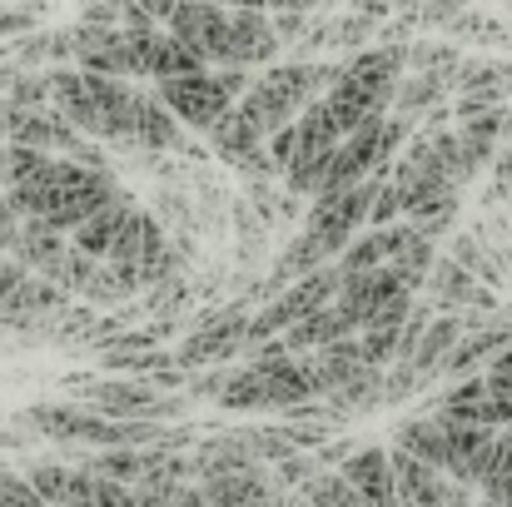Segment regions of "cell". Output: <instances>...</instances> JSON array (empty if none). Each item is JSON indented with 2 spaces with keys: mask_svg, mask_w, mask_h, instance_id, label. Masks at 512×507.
<instances>
[{
  "mask_svg": "<svg viewBox=\"0 0 512 507\" xmlns=\"http://www.w3.org/2000/svg\"><path fill=\"white\" fill-rule=\"evenodd\" d=\"M314 403V388H309V373L294 353L284 358H249V368H239L219 398V408L229 413H294Z\"/></svg>",
  "mask_w": 512,
  "mask_h": 507,
  "instance_id": "obj_1",
  "label": "cell"
},
{
  "mask_svg": "<svg viewBox=\"0 0 512 507\" xmlns=\"http://www.w3.org/2000/svg\"><path fill=\"white\" fill-rule=\"evenodd\" d=\"M383 184H388V169H378L373 179H363V184H353V189H343V194L314 199V209H309V219H304V234H309L329 259L343 254V249L358 239V229L373 219V204H378Z\"/></svg>",
  "mask_w": 512,
  "mask_h": 507,
  "instance_id": "obj_2",
  "label": "cell"
},
{
  "mask_svg": "<svg viewBox=\"0 0 512 507\" xmlns=\"http://www.w3.org/2000/svg\"><path fill=\"white\" fill-rule=\"evenodd\" d=\"M165 30H170L179 45H189L209 70H229V60H234V10L229 5L179 0Z\"/></svg>",
  "mask_w": 512,
  "mask_h": 507,
  "instance_id": "obj_3",
  "label": "cell"
},
{
  "mask_svg": "<svg viewBox=\"0 0 512 507\" xmlns=\"http://www.w3.org/2000/svg\"><path fill=\"white\" fill-rule=\"evenodd\" d=\"M155 95L179 115V125H189V130H199V135H209V130L239 105V100L224 90V80H219L214 70H204V75H179V80H160Z\"/></svg>",
  "mask_w": 512,
  "mask_h": 507,
  "instance_id": "obj_4",
  "label": "cell"
},
{
  "mask_svg": "<svg viewBox=\"0 0 512 507\" xmlns=\"http://www.w3.org/2000/svg\"><path fill=\"white\" fill-rule=\"evenodd\" d=\"M90 413L100 418H115V423H160L170 418L174 403L160 398L150 383H135V378H105V383H90Z\"/></svg>",
  "mask_w": 512,
  "mask_h": 507,
  "instance_id": "obj_5",
  "label": "cell"
},
{
  "mask_svg": "<svg viewBox=\"0 0 512 507\" xmlns=\"http://www.w3.org/2000/svg\"><path fill=\"white\" fill-rule=\"evenodd\" d=\"M299 363H304V373H309L314 398H334L353 378L368 373V358H363V343H358V338H339V343H329V348L299 353Z\"/></svg>",
  "mask_w": 512,
  "mask_h": 507,
  "instance_id": "obj_6",
  "label": "cell"
},
{
  "mask_svg": "<svg viewBox=\"0 0 512 507\" xmlns=\"http://www.w3.org/2000/svg\"><path fill=\"white\" fill-rule=\"evenodd\" d=\"M249 324H254V319L244 314V304H234V309H224V314H209L204 329H194V334L184 338L179 363H184V368H199V363H209V358H224V353L249 348Z\"/></svg>",
  "mask_w": 512,
  "mask_h": 507,
  "instance_id": "obj_7",
  "label": "cell"
},
{
  "mask_svg": "<svg viewBox=\"0 0 512 507\" xmlns=\"http://www.w3.org/2000/svg\"><path fill=\"white\" fill-rule=\"evenodd\" d=\"M418 289L388 264V269H373V274H358V279H343V294L339 304L358 319V329H368V319L373 314H383L388 304H398V299H413Z\"/></svg>",
  "mask_w": 512,
  "mask_h": 507,
  "instance_id": "obj_8",
  "label": "cell"
},
{
  "mask_svg": "<svg viewBox=\"0 0 512 507\" xmlns=\"http://www.w3.org/2000/svg\"><path fill=\"white\" fill-rule=\"evenodd\" d=\"M408 244H413V224H408V219H398V224H388V229H368V234H358L339 259H334V269H339L343 279H358V274L388 269Z\"/></svg>",
  "mask_w": 512,
  "mask_h": 507,
  "instance_id": "obj_9",
  "label": "cell"
},
{
  "mask_svg": "<svg viewBox=\"0 0 512 507\" xmlns=\"http://www.w3.org/2000/svg\"><path fill=\"white\" fill-rule=\"evenodd\" d=\"M428 304L433 309H448V314H458V309H498V294L478 279V274H468L458 259H443L438 269H433V279H428Z\"/></svg>",
  "mask_w": 512,
  "mask_h": 507,
  "instance_id": "obj_10",
  "label": "cell"
},
{
  "mask_svg": "<svg viewBox=\"0 0 512 507\" xmlns=\"http://www.w3.org/2000/svg\"><path fill=\"white\" fill-rule=\"evenodd\" d=\"M343 478L363 493L368 507H398V473L388 448H353V458L339 468Z\"/></svg>",
  "mask_w": 512,
  "mask_h": 507,
  "instance_id": "obj_11",
  "label": "cell"
},
{
  "mask_svg": "<svg viewBox=\"0 0 512 507\" xmlns=\"http://www.w3.org/2000/svg\"><path fill=\"white\" fill-rule=\"evenodd\" d=\"M199 493L214 507H289L279 498V488L269 483V473L259 468H244V473H219V478H204Z\"/></svg>",
  "mask_w": 512,
  "mask_h": 507,
  "instance_id": "obj_12",
  "label": "cell"
},
{
  "mask_svg": "<svg viewBox=\"0 0 512 507\" xmlns=\"http://www.w3.org/2000/svg\"><path fill=\"white\" fill-rule=\"evenodd\" d=\"M135 150H189L179 115L155 90H140L135 100Z\"/></svg>",
  "mask_w": 512,
  "mask_h": 507,
  "instance_id": "obj_13",
  "label": "cell"
},
{
  "mask_svg": "<svg viewBox=\"0 0 512 507\" xmlns=\"http://www.w3.org/2000/svg\"><path fill=\"white\" fill-rule=\"evenodd\" d=\"M358 319L343 309L339 299L329 304V309H319V314H309L304 324H294L284 343H289V353H314V348H329V343H339V338H358Z\"/></svg>",
  "mask_w": 512,
  "mask_h": 507,
  "instance_id": "obj_14",
  "label": "cell"
},
{
  "mask_svg": "<svg viewBox=\"0 0 512 507\" xmlns=\"http://www.w3.org/2000/svg\"><path fill=\"white\" fill-rule=\"evenodd\" d=\"M130 209H135V199H130V194H120V199H115V204H105L90 224H80V229L70 234V244H75L80 254H90V259H110V249H115V239H120V229H125Z\"/></svg>",
  "mask_w": 512,
  "mask_h": 507,
  "instance_id": "obj_15",
  "label": "cell"
},
{
  "mask_svg": "<svg viewBox=\"0 0 512 507\" xmlns=\"http://www.w3.org/2000/svg\"><path fill=\"white\" fill-rule=\"evenodd\" d=\"M393 448H403L408 458L428 463V468H448V433L438 418H413V423H398L393 428Z\"/></svg>",
  "mask_w": 512,
  "mask_h": 507,
  "instance_id": "obj_16",
  "label": "cell"
},
{
  "mask_svg": "<svg viewBox=\"0 0 512 507\" xmlns=\"http://www.w3.org/2000/svg\"><path fill=\"white\" fill-rule=\"evenodd\" d=\"M448 95H453V75H403L398 100H393V115L418 120L423 110H438Z\"/></svg>",
  "mask_w": 512,
  "mask_h": 507,
  "instance_id": "obj_17",
  "label": "cell"
},
{
  "mask_svg": "<svg viewBox=\"0 0 512 507\" xmlns=\"http://www.w3.org/2000/svg\"><path fill=\"white\" fill-rule=\"evenodd\" d=\"M383 388H388V373H383V368H368V373L353 378L343 393L324 398V408H329V418H358V413H373V408H383Z\"/></svg>",
  "mask_w": 512,
  "mask_h": 507,
  "instance_id": "obj_18",
  "label": "cell"
},
{
  "mask_svg": "<svg viewBox=\"0 0 512 507\" xmlns=\"http://www.w3.org/2000/svg\"><path fill=\"white\" fill-rule=\"evenodd\" d=\"M135 294H140V279H135L130 269H115V264L105 259L80 299H90V304H125V299H135Z\"/></svg>",
  "mask_w": 512,
  "mask_h": 507,
  "instance_id": "obj_19",
  "label": "cell"
},
{
  "mask_svg": "<svg viewBox=\"0 0 512 507\" xmlns=\"http://www.w3.org/2000/svg\"><path fill=\"white\" fill-rule=\"evenodd\" d=\"M90 473H100V478H110V483H125V488H135L140 478H145V448H105L95 463H85Z\"/></svg>",
  "mask_w": 512,
  "mask_h": 507,
  "instance_id": "obj_20",
  "label": "cell"
},
{
  "mask_svg": "<svg viewBox=\"0 0 512 507\" xmlns=\"http://www.w3.org/2000/svg\"><path fill=\"white\" fill-rule=\"evenodd\" d=\"M30 488L40 493L45 507H70V498H75V468H65V463H35L30 468Z\"/></svg>",
  "mask_w": 512,
  "mask_h": 507,
  "instance_id": "obj_21",
  "label": "cell"
},
{
  "mask_svg": "<svg viewBox=\"0 0 512 507\" xmlns=\"http://www.w3.org/2000/svg\"><path fill=\"white\" fill-rule=\"evenodd\" d=\"M304 503L309 507H368L363 493H358L343 473H319V478L304 488Z\"/></svg>",
  "mask_w": 512,
  "mask_h": 507,
  "instance_id": "obj_22",
  "label": "cell"
},
{
  "mask_svg": "<svg viewBox=\"0 0 512 507\" xmlns=\"http://www.w3.org/2000/svg\"><path fill=\"white\" fill-rule=\"evenodd\" d=\"M5 105H15V110H50V105H55L50 75H20V80L10 85Z\"/></svg>",
  "mask_w": 512,
  "mask_h": 507,
  "instance_id": "obj_23",
  "label": "cell"
},
{
  "mask_svg": "<svg viewBox=\"0 0 512 507\" xmlns=\"http://www.w3.org/2000/svg\"><path fill=\"white\" fill-rule=\"evenodd\" d=\"M368 35H373V20L358 15V10H348V15L334 20V50H358Z\"/></svg>",
  "mask_w": 512,
  "mask_h": 507,
  "instance_id": "obj_24",
  "label": "cell"
},
{
  "mask_svg": "<svg viewBox=\"0 0 512 507\" xmlns=\"http://www.w3.org/2000/svg\"><path fill=\"white\" fill-rule=\"evenodd\" d=\"M0 507H45V503H40V493L30 488V478H15V473L0 468Z\"/></svg>",
  "mask_w": 512,
  "mask_h": 507,
  "instance_id": "obj_25",
  "label": "cell"
},
{
  "mask_svg": "<svg viewBox=\"0 0 512 507\" xmlns=\"http://www.w3.org/2000/svg\"><path fill=\"white\" fill-rule=\"evenodd\" d=\"M309 30H314V25H309V15H299V10H284V15H274V35H279L284 45H299Z\"/></svg>",
  "mask_w": 512,
  "mask_h": 507,
  "instance_id": "obj_26",
  "label": "cell"
},
{
  "mask_svg": "<svg viewBox=\"0 0 512 507\" xmlns=\"http://www.w3.org/2000/svg\"><path fill=\"white\" fill-rule=\"evenodd\" d=\"M353 10H358V15H368V20L378 25L383 15H393V10H398V0H353Z\"/></svg>",
  "mask_w": 512,
  "mask_h": 507,
  "instance_id": "obj_27",
  "label": "cell"
},
{
  "mask_svg": "<svg viewBox=\"0 0 512 507\" xmlns=\"http://www.w3.org/2000/svg\"><path fill=\"white\" fill-rule=\"evenodd\" d=\"M319 5H329V0H269V10H274V15H284V10L309 15V10H319Z\"/></svg>",
  "mask_w": 512,
  "mask_h": 507,
  "instance_id": "obj_28",
  "label": "cell"
},
{
  "mask_svg": "<svg viewBox=\"0 0 512 507\" xmlns=\"http://www.w3.org/2000/svg\"><path fill=\"white\" fill-rule=\"evenodd\" d=\"M488 378H493V383H508V388H512V348H508V353H498V363L488 368Z\"/></svg>",
  "mask_w": 512,
  "mask_h": 507,
  "instance_id": "obj_29",
  "label": "cell"
},
{
  "mask_svg": "<svg viewBox=\"0 0 512 507\" xmlns=\"http://www.w3.org/2000/svg\"><path fill=\"white\" fill-rule=\"evenodd\" d=\"M174 507H214V503H209V498H204L199 488H184V493H179V503H174Z\"/></svg>",
  "mask_w": 512,
  "mask_h": 507,
  "instance_id": "obj_30",
  "label": "cell"
},
{
  "mask_svg": "<svg viewBox=\"0 0 512 507\" xmlns=\"http://www.w3.org/2000/svg\"><path fill=\"white\" fill-rule=\"evenodd\" d=\"M5 174H10V145L0 140V189H5Z\"/></svg>",
  "mask_w": 512,
  "mask_h": 507,
  "instance_id": "obj_31",
  "label": "cell"
},
{
  "mask_svg": "<svg viewBox=\"0 0 512 507\" xmlns=\"http://www.w3.org/2000/svg\"><path fill=\"white\" fill-rule=\"evenodd\" d=\"M503 145L512 150V105H508V130H503Z\"/></svg>",
  "mask_w": 512,
  "mask_h": 507,
  "instance_id": "obj_32",
  "label": "cell"
},
{
  "mask_svg": "<svg viewBox=\"0 0 512 507\" xmlns=\"http://www.w3.org/2000/svg\"><path fill=\"white\" fill-rule=\"evenodd\" d=\"M398 10H418V0H398Z\"/></svg>",
  "mask_w": 512,
  "mask_h": 507,
  "instance_id": "obj_33",
  "label": "cell"
},
{
  "mask_svg": "<svg viewBox=\"0 0 512 507\" xmlns=\"http://www.w3.org/2000/svg\"><path fill=\"white\" fill-rule=\"evenodd\" d=\"M5 259H10V254H0V269H5Z\"/></svg>",
  "mask_w": 512,
  "mask_h": 507,
  "instance_id": "obj_34",
  "label": "cell"
},
{
  "mask_svg": "<svg viewBox=\"0 0 512 507\" xmlns=\"http://www.w3.org/2000/svg\"><path fill=\"white\" fill-rule=\"evenodd\" d=\"M508 433H512V428H508Z\"/></svg>",
  "mask_w": 512,
  "mask_h": 507,
  "instance_id": "obj_35",
  "label": "cell"
}]
</instances>
